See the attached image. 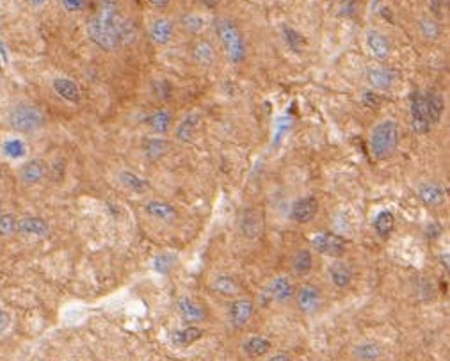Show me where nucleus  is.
<instances>
[{
  "mask_svg": "<svg viewBox=\"0 0 450 361\" xmlns=\"http://www.w3.org/2000/svg\"><path fill=\"white\" fill-rule=\"evenodd\" d=\"M283 38H285L288 48H291L292 52H295V54H299V52L304 48V45H306V41H304V36H301L297 30L292 29V27H288V26L283 27Z\"/></svg>",
  "mask_w": 450,
  "mask_h": 361,
  "instance_id": "obj_36",
  "label": "nucleus"
},
{
  "mask_svg": "<svg viewBox=\"0 0 450 361\" xmlns=\"http://www.w3.org/2000/svg\"><path fill=\"white\" fill-rule=\"evenodd\" d=\"M180 27L189 34H199L206 27V18L199 13L182 14Z\"/></svg>",
  "mask_w": 450,
  "mask_h": 361,
  "instance_id": "obj_33",
  "label": "nucleus"
},
{
  "mask_svg": "<svg viewBox=\"0 0 450 361\" xmlns=\"http://www.w3.org/2000/svg\"><path fill=\"white\" fill-rule=\"evenodd\" d=\"M119 6L116 0H97L93 17L88 20L89 39L101 50H116L119 43V23H121Z\"/></svg>",
  "mask_w": 450,
  "mask_h": 361,
  "instance_id": "obj_1",
  "label": "nucleus"
},
{
  "mask_svg": "<svg viewBox=\"0 0 450 361\" xmlns=\"http://www.w3.org/2000/svg\"><path fill=\"white\" fill-rule=\"evenodd\" d=\"M319 214V202L315 196L297 197L291 206V219L297 224H306Z\"/></svg>",
  "mask_w": 450,
  "mask_h": 361,
  "instance_id": "obj_10",
  "label": "nucleus"
},
{
  "mask_svg": "<svg viewBox=\"0 0 450 361\" xmlns=\"http://www.w3.org/2000/svg\"><path fill=\"white\" fill-rule=\"evenodd\" d=\"M215 34H217L228 59L235 64L246 59V52H248L246 39L239 27L235 26V21H232L230 18H217L215 20Z\"/></svg>",
  "mask_w": 450,
  "mask_h": 361,
  "instance_id": "obj_4",
  "label": "nucleus"
},
{
  "mask_svg": "<svg viewBox=\"0 0 450 361\" xmlns=\"http://www.w3.org/2000/svg\"><path fill=\"white\" fill-rule=\"evenodd\" d=\"M119 182H121V185L125 187V189L132 191V193L135 194H144L150 191V182H148V178L141 177V175H137V173L134 171H121L119 173Z\"/></svg>",
  "mask_w": 450,
  "mask_h": 361,
  "instance_id": "obj_26",
  "label": "nucleus"
},
{
  "mask_svg": "<svg viewBox=\"0 0 450 361\" xmlns=\"http://www.w3.org/2000/svg\"><path fill=\"white\" fill-rule=\"evenodd\" d=\"M0 177H2V173H0Z\"/></svg>",
  "mask_w": 450,
  "mask_h": 361,
  "instance_id": "obj_48",
  "label": "nucleus"
},
{
  "mask_svg": "<svg viewBox=\"0 0 450 361\" xmlns=\"http://www.w3.org/2000/svg\"><path fill=\"white\" fill-rule=\"evenodd\" d=\"M0 214H2V203H0Z\"/></svg>",
  "mask_w": 450,
  "mask_h": 361,
  "instance_id": "obj_47",
  "label": "nucleus"
},
{
  "mask_svg": "<svg viewBox=\"0 0 450 361\" xmlns=\"http://www.w3.org/2000/svg\"><path fill=\"white\" fill-rule=\"evenodd\" d=\"M395 228V215L390 211L379 212L374 219V230L378 233L379 239H388L391 235V231Z\"/></svg>",
  "mask_w": 450,
  "mask_h": 361,
  "instance_id": "obj_30",
  "label": "nucleus"
},
{
  "mask_svg": "<svg viewBox=\"0 0 450 361\" xmlns=\"http://www.w3.org/2000/svg\"><path fill=\"white\" fill-rule=\"evenodd\" d=\"M190 55H193L194 63L202 68H211L215 61V50L211 41L206 39H199L190 48Z\"/></svg>",
  "mask_w": 450,
  "mask_h": 361,
  "instance_id": "obj_22",
  "label": "nucleus"
},
{
  "mask_svg": "<svg viewBox=\"0 0 450 361\" xmlns=\"http://www.w3.org/2000/svg\"><path fill=\"white\" fill-rule=\"evenodd\" d=\"M365 45H366V48H369V52H371L372 57L378 61H381V63H383V61H387L388 57L391 55L390 39H388L387 36L381 32V30H375V29L366 30Z\"/></svg>",
  "mask_w": 450,
  "mask_h": 361,
  "instance_id": "obj_14",
  "label": "nucleus"
},
{
  "mask_svg": "<svg viewBox=\"0 0 450 361\" xmlns=\"http://www.w3.org/2000/svg\"><path fill=\"white\" fill-rule=\"evenodd\" d=\"M29 361H45V360H41V358H38V356H34V358H30Z\"/></svg>",
  "mask_w": 450,
  "mask_h": 361,
  "instance_id": "obj_46",
  "label": "nucleus"
},
{
  "mask_svg": "<svg viewBox=\"0 0 450 361\" xmlns=\"http://www.w3.org/2000/svg\"><path fill=\"white\" fill-rule=\"evenodd\" d=\"M294 283H292L291 276H286V274L274 276L267 285V294L278 304H288L294 299Z\"/></svg>",
  "mask_w": 450,
  "mask_h": 361,
  "instance_id": "obj_12",
  "label": "nucleus"
},
{
  "mask_svg": "<svg viewBox=\"0 0 450 361\" xmlns=\"http://www.w3.org/2000/svg\"><path fill=\"white\" fill-rule=\"evenodd\" d=\"M273 349V344L271 340H267L265 336L260 335H251L248 336L242 344V353L248 358H260L265 356Z\"/></svg>",
  "mask_w": 450,
  "mask_h": 361,
  "instance_id": "obj_23",
  "label": "nucleus"
},
{
  "mask_svg": "<svg viewBox=\"0 0 450 361\" xmlns=\"http://www.w3.org/2000/svg\"><path fill=\"white\" fill-rule=\"evenodd\" d=\"M199 125H202V116L198 113H193L189 116L182 119L180 125L177 126L175 135L180 143H193L196 135L199 132Z\"/></svg>",
  "mask_w": 450,
  "mask_h": 361,
  "instance_id": "obj_20",
  "label": "nucleus"
},
{
  "mask_svg": "<svg viewBox=\"0 0 450 361\" xmlns=\"http://www.w3.org/2000/svg\"><path fill=\"white\" fill-rule=\"evenodd\" d=\"M211 289L217 292L219 295H223V297H233V295L239 294V283L230 274H217V276L212 277Z\"/></svg>",
  "mask_w": 450,
  "mask_h": 361,
  "instance_id": "obj_24",
  "label": "nucleus"
},
{
  "mask_svg": "<svg viewBox=\"0 0 450 361\" xmlns=\"http://www.w3.org/2000/svg\"><path fill=\"white\" fill-rule=\"evenodd\" d=\"M328 276L329 282L333 283V286L337 289H347L353 282V267H351L347 262H342L340 258L333 260L331 264L328 265Z\"/></svg>",
  "mask_w": 450,
  "mask_h": 361,
  "instance_id": "obj_16",
  "label": "nucleus"
},
{
  "mask_svg": "<svg viewBox=\"0 0 450 361\" xmlns=\"http://www.w3.org/2000/svg\"><path fill=\"white\" fill-rule=\"evenodd\" d=\"M425 104H427V110H429V118L433 125H436L443 116L445 110V101L440 92H427L425 95Z\"/></svg>",
  "mask_w": 450,
  "mask_h": 361,
  "instance_id": "obj_31",
  "label": "nucleus"
},
{
  "mask_svg": "<svg viewBox=\"0 0 450 361\" xmlns=\"http://www.w3.org/2000/svg\"><path fill=\"white\" fill-rule=\"evenodd\" d=\"M63 8L70 13H77L86 8V0H63Z\"/></svg>",
  "mask_w": 450,
  "mask_h": 361,
  "instance_id": "obj_40",
  "label": "nucleus"
},
{
  "mask_svg": "<svg viewBox=\"0 0 450 361\" xmlns=\"http://www.w3.org/2000/svg\"><path fill=\"white\" fill-rule=\"evenodd\" d=\"M144 212L155 221H160V223L171 224L177 221L178 214L177 208L173 205H169L168 202H160V199H152L144 205Z\"/></svg>",
  "mask_w": 450,
  "mask_h": 361,
  "instance_id": "obj_17",
  "label": "nucleus"
},
{
  "mask_svg": "<svg viewBox=\"0 0 450 361\" xmlns=\"http://www.w3.org/2000/svg\"><path fill=\"white\" fill-rule=\"evenodd\" d=\"M418 197L427 206H440L443 205L447 197V191L443 189V185H440L438 182H425L420 185L418 189Z\"/></svg>",
  "mask_w": 450,
  "mask_h": 361,
  "instance_id": "obj_21",
  "label": "nucleus"
},
{
  "mask_svg": "<svg viewBox=\"0 0 450 361\" xmlns=\"http://www.w3.org/2000/svg\"><path fill=\"white\" fill-rule=\"evenodd\" d=\"M292 269L297 276H308L313 269V255L310 249H297L292 256Z\"/></svg>",
  "mask_w": 450,
  "mask_h": 361,
  "instance_id": "obj_28",
  "label": "nucleus"
},
{
  "mask_svg": "<svg viewBox=\"0 0 450 361\" xmlns=\"http://www.w3.org/2000/svg\"><path fill=\"white\" fill-rule=\"evenodd\" d=\"M150 125L155 132H166L169 128V114L166 110H157L150 118Z\"/></svg>",
  "mask_w": 450,
  "mask_h": 361,
  "instance_id": "obj_38",
  "label": "nucleus"
},
{
  "mask_svg": "<svg viewBox=\"0 0 450 361\" xmlns=\"http://www.w3.org/2000/svg\"><path fill=\"white\" fill-rule=\"evenodd\" d=\"M17 233V217L13 214H0V237H11Z\"/></svg>",
  "mask_w": 450,
  "mask_h": 361,
  "instance_id": "obj_37",
  "label": "nucleus"
},
{
  "mask_svg": "<svg viewBox=\"0 0 450 361\" xmlns=\"http://www.w3.org/2000/svg\"><path fill=\"white\" fill-rule=\"evenodd\" d=\"M168 150H169V143L166 141V139L153 137V139H146V143H144V155H146L148 160H159Z\"/></svg>",
  "mask_w": 450,
  "mask_h": 361,
  "instance_id": "obj_34",
  "label": "nucleus"
},
{
  "mask_svg": "<svg viewBox=\"0 0 450 361\" xmlns=\"http://www.w3.org/2000/svg\"><path fill=\"white\" fill-rule=\"evenodd\" d=\"M311 248L315 249L319 255L329 256V258H340L347 251V242L337 233L331 231H320L311 237Z\"/></svg>",
  "mask_w": 450,
  "mask_h": 361,
  "instance_id": "obj_6",
  "label": "nucleus"
},
{
  "mask_svg": "<svg viewBox=\"0 0 450 361\" xmlns=\"http://www.w3.org/2000/svg\"><path fill=\"white\" fill-rule=\"evenodd\" d=\"M9 328H11V313L4 308H0V336L8 333Z\"/></svg>",
  "mask_w": 450,
  "mask_h": 361,
  "instance_id": "obj_41",
  "label": "nucleus"
},
{
  "mask_svg": "<svg viewBox=\"0 0 450 361\" xmlns=\"http://www.w3.org/2000/svg\"><path fill=\"white\" fill-rule=\"evenodd\" d=\"M219 2H221V0H202V4L208 9H215L219 6Z\"/></svg>",
  "mask_w": 450,
  "mask_h": 361,
  "instance_id": "obj_45",
  "label": "nucleus"
},
{
  "mask_svg": "<svg viewBox=\"0 0 450 361\" xmlns=\"http://www.w3.org/2000/svg\"><path fill=\"white\" fill-rule=\"evenodd\" d=\"M253 315H255V304L248 297L233 299L228 306V322L235 329H244Z\"/></svg>",
  "mask_w": 450,
  "mask_h": 361,
  "instance_id": "obj_7",
  "label": "nucleus"
},
{
  "mask_svg": "<svg viewBox=\"0 0 450 361\" xmlns=\"http://www.w3.org/2000/svg\"><path fill=\"white\" fill-rule=\"evenodd\" d=\"M409 125L415 134L420 135L431 132V126H433L427 104H425V95L420 91L411 92V98H409Z\"/></svg>",
  "mask_w": 450,
  "mask_h": 361,
  "instance_id": "obj_5",
  "label": "nucleus"
},
{
  "mask_svg": "<svg viewBox=\"0 0 450 361\" xmlns=\"http://www.w3.org/2000/svg\"><path fill=\"white\" fill-rule=\"evenodd\" d=\"M431 9L436 14H442L447 9V0H431Z\"/></svg>",
  "mask_w": 450,
  "mask_h": 361,
  "instance_id": "obj_42",
  "label": "nucleus"
},
{
  "mask_svg": "<svg viewBox=\"0 0 450 361\" xmlns=\"http://www.w3.org/2000/svg\"><path fill=\"white\" fill-rule=\"evenodd\" d=\"M203 336V329L198 328V326H187L184 329H178L175 335H173V344L178 345V347H189V345L196 344Z\"/></svg>",
  "mask_w": 450,
  "mask_h": 361,
  "instance_id": "obj_29",
  "label": "nucleus"
},
{
  "mask_svg": "<svg viewBox=\"0 0 450 361\" xmlns=\"http://www.w3.org/2000/svg\"><path fill=\"white\" fill-rule=\"evenodd\" d=\"M47 114L41 107L30 101L14 104L8 113V123L18 134H36L47 125Z\"/></svg>",
  "mask_w": 450,
  "mask_h": 361,
  "instance_id": "obj_2",
  "label": "nucleus"
},
{
  "mask_svg": "<svg viewBox=\"0 0 450 361\" xmlns=\"http://www.w3.org/2000/svg\"><path fill=\"white\" fill-rule=\"evenodd\" d=\"M353 356L358 361H379L383 358V345L379 342H362L354 345Z\"/></svg>",
  "mask_w": 450,
  "mask_h": 361,
  "instance_id": "obj_25",
  "label": "nucleus"
},
{
  "mask_svg": "<svg viewBox=\"0 0 450 361\" xmlns=\"http://www.w3.org/2000/svg\"><path fill=\"white\" fill-rule=\"evenodd\" d=\"M240 231L242 235L249 240L260 239L262 231H264V215L255 206H248L240 214Z\"/></svg>",
  "mask_w": 450,
  "mask_h": 361,
  "instance_id": "obj_11",
  "label": "nucleus"
},
{
  "mask_svg": "<svg viewBox=\"0 0 450 361\" xmlns=\"http://www.w3.org/2000/svg\"><path fill=\"white\" fill-rule=\"evenodd\" d=\"M362 101H363V106L369 107V109H378L379 104H381V98L378 97V92H374V89H371V91L363 92Z\"/></svg>",
  "mask_w": 450,
  "mask_h": 361,
  "instance_id": "obj_39",
  "label": "nucleus"
},
{
  "mask_svg": "<svg viewBox=\"0 0 450 361\" xmlns=\"http://www.w3.org/2000/svg\"><path fill=\"white\" fill-rule=\"evenodd\" d=\"M54 91L57 92L61 98H64L66 101H72V104L80 101V97H82L79 86H77L72 79H64V77L54 80Z\"/></svg>",
  "mask_w": 450,
  "mask_h": 361,
  "instance_id": "obj_27",
  "label": "nucleus"
},
{
  "mask_svg": "<svg viewBox=\"0 0 450 361\" xmlns=\"http://www.w3.org/2000/svg\"><path fill=\"white\" fill-rule=\"evenodd\" d=\"M178 311H180L182 319L189 324H198L202 320H205L206 317L205 308L196 299L189 297V295H184V297L178 299Z\"/></svg>",
  "mask_w": 450,
  "mask_h": 361,
  "instance_id": "obj_18",
  "label": "nucleus"
},
{
  "mask_svg": "<svg viewBox=\"0 0 450 361\" xmlns=\"http://www.w3.org/2000/svg\"><path fill=\"white\" fill-rule=\"evenodd\" d=\"M48 177V164L43 159H30L20 168V180L26 185H36Z\"/></svg>",
  "mask_w": 450,
  "mask_h": 361,
  "instance_id": "obj_15",
  "label": "nucleus"
},
{
  "mask_svg": "<svg viewBox=\"0 0 450 361\" xmlns=\"http://www.w3.org/2000/svg\"><path fill=\"white\" fill-rule=\"evenodd\" d=\"M175 34V23L169 18L159 17L150 26V38L155 45H168Z\"/></svg>",
  "mask_w": 450,
  "mask_h": 361,
  "instance_id": "obj_19",
  "label": "nucleus"
},
{
  "mask_svg": "<svg viewBox=\"0 0 450 361\" xmlns=\"http://www.w3.org/2000/svg\"><path fill=\"white\" fill-rule=\"evenodd\" d=\"M267 361H292V360H291V356H288V354L278 353V354H273V356H271Z\"/></svg>",
  "mask_w": 450,
  "mask_h": 361,
  "instance_id": "obj_44",
  "label": "nucleus"
},
{
  "mask_svg": "<svg viewBox=\"0 0 450 361\" xmlns=\"http://www.w3.org/2000/svg\"><path fill=\"white\" fill-rule=\"evenodd\" d=\"M400 143V126L395 119H383L371 132V153L375 160L390 159Z\"/></svg>",
  "mask_w": 450,
  "mask_h": 361,
  "instance_id": "obj_3",
  "label": "nucleus"
},
{
  "mask_svg": "<svg viewBox=\"0 0 450 361\" xmlns=\"http://www.w3.org/2000/svg\"><path fill=\"white\" fill-rule=\"evenodd\" d=\"M137 27L132 20L128 18H121V23H119V43L121 45H134L137 41Z\"/></svg>",
  "mask_w": 450,
  "mask_h": 361,
  "instance_id": "obj_35",
  "label": "nucleus"
},
{
  "mask_svg": "<svg viewBox=\"0 0 450 361\" xmlns=\"http://www.w3.org/2000/svg\"><path fill=\"white\" fill-rule=\"evenodd\" d=\"M294 301L297 304L299 311L310 315V313L319 311L320 304H322V295H320V290L315 285L303 283L294 290Z\"/></svg>",
  "mask_w": 450,
  "mask_h": 361,
  "instance_id": "obj_8",
  "label": "nucleus"
},
{
  "mask_svg": "<svg viewBox=\"0 0 450 361\" xmlns=\"http://www.w3.org/2000/svg\"><path fill=\"white\" fill-rule=\"evenodd\" d=\"M50 231V226L45 219L38 215H23L17 219V233L21 237H32V239H45Z\"/></svg>",
  "mask_w": 450,
  "mask_h": 361,
  "instance_id": "obj_13",
  "label": "nucleus"
},
{
  "mask_svg": "<svg viewBox=\"0 0 450 361\" xmlns=\"http://www.w3.org/2000/svg\"><path fill=\"white\" fill-rule=\"evenodd\" d=\"M150 2H152L153 8H157V9H164V8H168L169 4H171L173 0H150Z\"/></svg>",
  "mask_w": 450,
  "mask_h": 361,
  "instance_id": "obj_43",
  "label": "nucleus"
},
{
  "mask_svg": "<svg viewBox=\"0 0 450 361\" xmlns=\"http://www.w3.org/2000/svg\"><path fill=\"white\" fill-rule=\"evenodd\" d=\"M418 30H420L422 38L427 41H438L442 38V26L431 17H424L418 20Z\"/></svg>",
  "mask_w": 450,
  "mask_h": 361,
  "instance_id": "obj_32",
  "label": "nucleus"
},
{
  "mask_svg": "<svg viewBox=\"0 0 450 361\" xmlns=\"http://www.w3.org/2000/svg\"><path fill=\"white\" fill-rule=\"evenodd\" d=\"M365 77L369 86L375 91H388L397 82V73L391 68L383 66V64H372V66L366 68Z\"/></svg>",
  "mask_w": 450,
  "mask_h": 361,
  "instance_id": "obj_9",
  "label": "nucleus"
}]
</instances>
